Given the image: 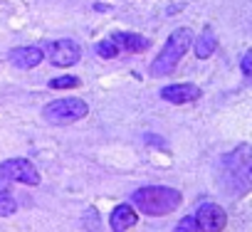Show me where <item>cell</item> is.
Instances as JSON below:
<instances>
[{
    "mask_svg": "<svg viewBox=\"0 0 252 232\" xmlns=\"http://www.w3.org/2000/svg\"><path fill=\"white\" fill-rule=\"evenodd\" d=\"M0 175L5 180H15L23 185H40V173L35 168V163H30L28 158H8L0 163Z\"/></svg>",
    "mask_w": 252,
    "mask_h": 232,
    "instance_id": "obj_5",
    "label": "cell"
},
{
    "mask_svg": "<svg viewBox=\"0 0 252 232\" xmlns=\"http://www.w3.org/2000/svg\"><path fill=\"white\" fill-rule=\"evenodd\" d=\"M200 96V87L190 84V82H183V84H168L161 89V99L168 101V104H190Z\"/></svg>",
    "mask_w": 252,
    "mask_h": 232,
    "instance_id": "obj_8",
    "label": "cell"
},
{
    "mask_svg": "<svg viewBox=\"0 0 252 232\" xmlns=\"http://www.w3.org/2000/svg\"><path fill=\"white\" fill-rule=\"evenodd\" d=\"M74 87H79V77H74V74L50 79V89H74Z\"/></svg>",
    "mask_w": 252,
    "mask_h": 232,
    "instance_id": "obj_15",
    "label": "cell"
},
{
    "mask_svg": "<svg viewBox=\"0 0 252 232\" xmlns=\"http://www.w3.org/2000/svg\"><path fill=\"white\" fill-rule=\"evenodd\" d=\"M173 232H200V230H198L195 217H193V215H188V217H183V220L173 227Z\"/></svg>",
    "mask_w": 252,
    "mask_h": 232,
    "instance_id": "obj_16",
    "label": "cell"
},
{
    "mask_svg": "<svg viewBox=\"0 0 252 232\" xmlns=\"http://www.w3.org/2000/svg\"><path fill=\"white\" fill-rule=\"evenodd\" d=\"M42 59H45V52H42V47H37V45L15 47V50L10 52V62H13L18 69H35Z\"/></svg>",
    "mask_w": 252,
    "mask_h": 232,
    "instance_id": "obj_9",
    "label": "cell"
},
{
    "mask_svg": "<svg viewBox=\"0 0 252 232\" xmlns=\"http://www.w3.org/2000/svg\"><path fill=\"white\" fill-rule=\"evenodd\" d=\"M136 222H139V215H136V210H134L129 203L116 205V207L111 210V217H109L111 232H126V230H131Z\"/></svg>",
    "mask_w": 252,
    "mask_h": 232,
    "instance_id": "obj_10",
    "label": "cell"
},
{
    "mask_svg": "<svg viewBox=\"0 0 252 232\" xmlns=\"http://www.w3.org/2000/svg\"><path fill=\"white\" fill-rule=\"evenodd\" d=\"M215 32H213V28H205L203 32H200V37H195V42L190 45L193 47V52H195V57L198 59H208V57H213V52H215Z\"/></svg>",
    "mask_w": 252,
    "mask_h": 232,
    "instance_id": "obj_12",
    "label": "cell"
},
{
    "mask_svg": "<svg viewBox=\"0 0 252 232\" xmlns=\"http://www.w3.org/2000/svg\"><path fill=\"white\" fill-rule=\"evenodd\" d=\"M45 57L55 64V67H72L82 59V47L74 42V40H55V42H47L45 45Z\"/></svg>",
    "mask_w": 252,
    "mask_h": 232,
    "instance_id": "obj_6",
    "label": "cell"
},
{
    "mask_svg": "<svg viewBox=\"0 0 252 232\" xmlns=\"http://www.w3.org/2000/svg\"><path fill=\"white\" fill-rule=\"evenodd\" d=\"M87 114H89V106H87V101H84V99H79V96L57 99V101H50V104L42 109L45 121H50V124H57V126L74 124V121H82Z\"/></svg>",
    "mask_w": 252,
    "mask_h": 232,
    "instance_id": "obj_3",
    "label": "cell"
},
{
    "mask_svg": "<svg viewBox=\"0 0 252 232\" xmlns=\"http://www.w3.org/2000/svg\"><path fill=\"white\" fill-rule=\"evenodd\" d=\"M131 200H134V205H136L144 215L161 217V215L173 212V210L183 203V195H181L176 188H166V185H146V188L134 190Z\"/></svg>",
    "mask_w": 252,
    "mask_h": 232,
    "instance_id": "obj_1",
    "label": "cell"
},
{
    "mask_svg": "<svg viewBox=\"0 0 252 232\" xmlns=\"http://www.w3.org/2000/svg\"><path fill=\"white\" fill-rule=\"evenodd\" d=\"M250 148L247 146H240L237 151H232L227 158H225V180H227V188L232 193H247L250 188Z\"/></svg>",
    "mask_w": 252,
    "mask_h": 232,
    "instance_id": "obj_4",
    "label": "cell"
},
{
    "mask_svg": "<svg viewBox=\"0 0 252 232\" xmlns=\"http://www.w3.org/2000/svg\"><path fill=\"white\" fill-rule=\"evenodd\" d=\"M190 45H193V30H188V28L173 30V32L168 35L163 50L158 52V57L151 62V74H154V77H166V74H171V72L178 67V62L183 59V55L190 50Z\"/></svg>",
    "mask_w": 252,
    "mask_h": 232,
    "instance_id": "obj_2",
    "label": "cell"
},
{
    "mask_svg": "<svg viewBox=\"0 0 252 232\" xmlns=\"http://www.w3.org/2000/svg\"><path fill=\"white\" fill-rule=\"evenodd\" d=\"M111 40L119 45V50H129V52H144L151 45L144 35H136V32H116L111 35Z\"/></svg>",
    "mask_w": 252,
    "mask_h": 232,
    "instance_id": "obj_11",
    "label": "cell"
},
{
    "mask_svg": "<svg viewBox=\"0 0 252 232\" xmlns=\"http://www.w3.org/2000/svg\"><path fill=\"white\" fill-rule=\"evenodd\" d=\"M94 52H96L99 57H104V59H114V57H119V45L109 37V40L96 42V45H94Z\"/></svg>",
    "mask_w": 252,
    "mask_h": 232,
    "instance_id": "obj_14",
    "label": "cell"
},
{
    "mask_svg": "<svg viewBox=\"0 0 252 232\" xmlns=\"http://www.w3.org/2000/svg\"><path fill=\"white\" fill-rule=\"evenodd\" d=\"M242 74L252 77V52H245V57H242Z\"/></svg>",
    "mask_w": 252,
    "mask_h": 232,
    "instance_id": "obj_17",
    "label": "cell"
},
{
    "mask_svg": "<svg viewBox=\"0 0 252 232\" xmlns=\"http://www.w3.org/2000/svg\"><path fill=\"white\" fill-rule=\"evenodd\" d=\"M193 217L198 222V230H203V232H222L225 225H227L225 210L215 203H203Z\"/></svg>",
    "mask_w": 252,
    "mask_h": 232,
    "instance_id": "obj_7",
    "label": "cell"
},
{
    "mask_svg": "<svg viewBox=\"0 0 252 232\" xmlns=\"http://www.w3.org/2000/svg\"><path fill=\"white\" fill-rule=\"evenodd\" d=\"M18 210V205H15V198L10 195V190L0 183V217H8V215H13Z\"/></svg>",
    "mask_w": 252,
    "mask_h": 232,
    "instance_id": "obj_13",
    "label": "cell"
}]
</instances>
